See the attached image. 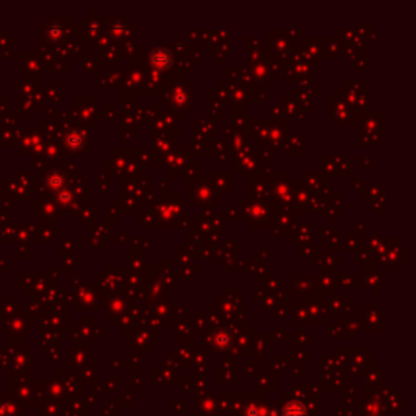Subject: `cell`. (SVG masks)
<instances>
[{"instance_id": "obj_1", "label": "cell", "mask_w": 416, "mask_h": 416, "mask_svg": "<svg viewBox=\"0 0 416 416\" xmlns=\"http://www.w3.org/2000/svg\"><path fill=\"white\" fill-rule=\"evenodd\" d=\"M285 416H306V410L299 403H291L288 408H285Z\"/></svg>"}]
</instances>
